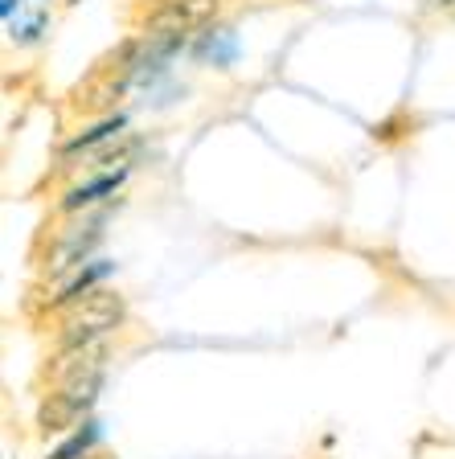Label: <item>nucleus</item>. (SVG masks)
<instances>
[{"label": "nucleus", "mask_w": 455, "mask_h": 459, "mask_svg": "<svg viewBox=\"0 0 455 459\" xmlns=\"http://www.w3.org/2000/svg\"><path fill=\"white\" fill-rule=\"evenodd\" d=\"M119 325H124V299L107 287H95L91 296L66 307L57 341H62V349H99Z\"/></svg>", "instance_id": "f257e3e1"}, {"label": "nucleus", "mask_w": 455, "mask_h": 459, "mask_svg": "<svg viewBox=\"0 0 455 459\" xmlns=\"http://www.w3.org/2000/svg\"><path fill=\"white\" fill-rule=\"evenodd\" d=\"M214 13H218V0H169L148 21V33H189V29L206 25Z\"/></svg>", "instance_id": "f03ea898"}, {"label": "nucleus", "mask_w": 455, "mask_h": 459, "mask_svg": "<svg viewBox=\"0 0 455 459\" xmlns=\"http://www.w3.org/2000/svg\"><path fill=\"white\" fill-rule=\"evenodd\" d=\"M99 238H103V221H86V226H78V230H66V234L57 238L54 255H49V271H54V275L78 271L83 258L91 255V247H99Z\"/></svg>", "instance_id": "7ed1b4c3"}, {"label": "nucleus", "mask_w": 455, "mask_h": 459, "mask_svg": "<svg viewBox=\"0 0 455 459\" xmlns=\"http://www.w3.org/2000/svg\"><path fill=\"white\" fill-rule=\"evenodd\" d=\"M124 181H127V169H119V172H99V177H91L86 185H74V189L62 197V210H66V213H78V210H86V205H95V201H103V197H115Z\"/></svg>", "instance_id": "20e7f679"}, {"label": "nucleus", "mask_w": 455, "mask_h": 459, "mask_svg": "<svg viewBox=\"0 0 455 459\" xmlns=\"http://www.w3.org/2000/svg\"><path fill=\"white\" fill-rule=\"evenodd\" d=\"M193 57L197 62H206V66H234V57H238V33L234 29H209L206 38L193 46Z\"/></svg>", "instance_id": "39448f33"}, {"label": "nucleus", "mask_w": 455, "mask_h": 459, "mask_svg": "<svg viewBox=\"0 0 455 459\" xmlns=\"http://www.w3.org/2000/svg\"><path fill=\"white\" fill-rule=\"evenodd\" d=\"M115 271V263H107V258H95V263H83V267L74 271V275L62 283V291H57V304H74V299L91 296L99 283H103L107 275Z\"/></svg>", "instance_id": "423d86ee"}, {"label": "nucleus", "mask_w": 455, "mask_h": 459, "mask_svg": "<svg viewBox=\"0 0 455 459\" xmlns=\"http://www.w3.org/2000/svg\"><path fill=\"white\" fill-rule=\"evenodd\" d=\"M99 439H103V427H99L95 419H86L83 427H74V435H70L66 443H57L46 459H86L99 447Z\"/></svg>", "instance_id": "0eeeda50"}, {"label": "nucleus", "mask_w": 455, "mask_h": 459, "mask_svg": "<svg viewBox=\"0 0 455 459\" xmlns=\"http://www.w3.org/2000/svg\"><path fill=\"white\" fill-rule=\"evenodd\" d=\"M124 127H127V119L124 115H111V119H103L99 127H91V132H83V135H74V140L62 148L66 156H78V152H91V148H99V143H107V140H119L124 135Z\"/></svg>", "instance_id": "6e6552de"}, {"label": "nucleus", "mask_w": 455, "mask_h": 459, "mask_svg": "<svg viewBox=\"0 0 455 459\" xmlns=\"http://www.w3.org/2000/svg\"><path fill=\"white\" fill-rule=\"evenodd\" d=\"M13 13H21V0H0V17L13 21Z\"/></svg>", "instance_id": "1a4fd4ad"}]
</instances>
